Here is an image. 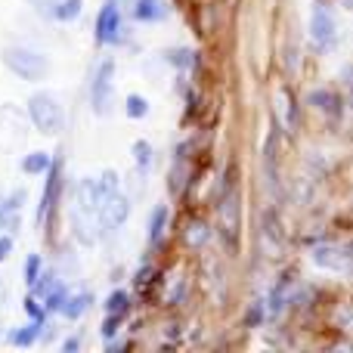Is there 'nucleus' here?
<instances>
[{
  "mask_svg": "<svg viewBox=\"0 0 353 353\" xmlns=\"http://www.w3.org/2000/svg\"><path fill=\"white\" fill-rule=\"evenodd\" d=\"M3 65L22 81H43L50 74V59L41 50H31V47H6Z\"/></svg>",
  "mask_w": 353,
  "mask_h": 353,
  "instance_id": "nucleus-1",
  "label": "nucleus"
},
{
  "mask_svg": "<svg viewBox=\"0 0 353 353\" xmlns=\"http://www.w3.org/2000/svg\"><path fill=\"white\" fill-rule=\"evenodd\" d=\"M28 118H31V124H34L41 134H47V137H53L56 130L62 128V109H59V103H56L53 93H47V90L31 93Z\"/></svg>",
  "mask_w": 353,
  "mask_h": 353,
  "instance_id": "nucleus-2",
  "label": "nucleus"
},
{
  "mask_svg": "<svg viewBox=\"0 0 353 353\" xmlns=\"http://www.w3.org/2000/svg\"><path fill=\"white\" fill-rule=\"evenodd\" d=\"M112 78H115V62L105 59L97 65L93 72V84H90V105L97 115H105L112 105Z\"/></svg>",
  "mask_w": 353,
  "mask_h": 353,
  "instance_id": "nucleus-3",
  "label": "nucleus"
},
{
  "mask_svg": "<svg viewBox=\"0 0 353 353\" xmlns=\"http://www.w3.org/2000/svg\"><path fill=\"white\" fill-rule=\"evenodd\" d=\"M118 37H121V12H118L115 0H109L97 16V41L99 43H118Z\"/></svg>",
  "mask_w": 353,
  "mask_h": 353,
  "instance_id": "nucleus-4",
  "label": "nucleus"
},
{
  "mask_svg": "<svg viewBox=\"0 0 353 353\" xmlns=\"http://www.w3.org/2000/svg\"><path fill=\"white\" fill-rule=\"evenodd\" d=\"M128 199H124L121 192H115V195H109V199L99 205V226L103 230H118V226L128 220Z\"/></svg>",
  "mask_w": 353,
  "mask_h": 353,
  "instance_id": "nucleus-5",
  "label": "nucleus"
},
{
  "mask_svg": "<svg viewBox=\"0 0 353 353\" xmlns=\"http://www.w3.org/2000/svg\"><path fill=\"white\" fill-rule=\"evenodd\" d=\"M22 201H25V189H16L10 195H0V230H16L19 217H22Z\"/></svg>",
  "mask_w": 353,
  "mask_h": 353,
  "instance_id": "nucleus-6",
  "label": "nucleus"
},
{
  "mask_svg": "<svg viewBox=\"0 0 353 353\" xmlns=\"http://www.w3.org/2000/svg\"><path fill=\"white\" fill-rule=\"evenodd\" d=\"M59 189H62V168H59V165H53V168L47 171V189H43V195H41V211H37L41 223L50 217V211H53Z\"/></svg>",
  "mask_w": 353,
  "mask_h": 353,
  "instance_id": "nucleus-7",
  "label": "nucleus"
},
{
  "mask_svg": "<svg viewBox=\"0 0 353 353\" xmlns=\"http://www.w3.org/2000/svg\"><path fill=\"white\" fill-rule=\"evenodd\" d=\"M310 28H313L310 31L313 41L325 47V43H332V37H335V19H332L325 10H316V12H313V25H310Z\"/></svg>",
  "mask_w": 353,
  "mask_h": 353,
  "instance_id": "nucleus-8",
  "label": "nucleus"
},
{
  "mask_svg": "<svg viewBox=\"0 0 353 353\" xmlns=\"http://www.w3.org/2000/svg\"><path fill=\"white\" fill-rule=\"evenodd\" d=\"M134 16L140 19V22H159V19L168 16V3L165 0H137Z\"/></svg>",
  "mask_w": 353,
  "mask_h": 353,
  "instance_id": "nucleus-9",
  "label": "nucleus"
},
{
  "mask_svg": "<svg viewBox=\"0 0 353 353\" xmlns=\"http://www.w3.org/2000/svg\"><path fill=\"white\" fill-rule=\"evenodd\" d=\"M41 329H43V323H34V319H31L28 325L10 332V344H12V347H31V344L41 338Z\"/></svg>",
  "mask_w": 353,
  "mask_h": 353,
  "instance_id": "nucleus-10",
  "label": "nucleus"
},
{
  "mask_svg": "<svg viewBox=\"0 0 353 353\" xmlns=\"http://www.w3.org/2000/svg\"><path fill=\"white\" fill-rule=\"evenodd\" d=\"M90 301H93V294H90V292L68 294V301H65V307H62V313H65L68 319H81V316L87 313V307H90Z\"/></svg>",
  "mask_w": 353,
  "mask_h": 353,
  "instance_id": "nucleus-11",
  "label": "nucleus"
},
{
  "mask_svg": "<svg viewBox=\"0 0 353 353\" xmlns=\"http://www.w3.org/2000/svg\"><path fill=\"white\" fill-rule=\"evenodd\" d=\"M81 10H84V0H56L50 19H56V22H72V19L81 16Z\"/></svg>",
  "mask_w": 353,
  "mask_h": 353,
  "instance_id": "nucleus-12",
  "label": "nucleus"
},
{
  "mask_svg": "<svg viewBox=\"0 0 353 353\" xmlns=\"http://www.w3.org/2000/svg\"><path fill=\"white\" fill-rule=\"evenodd\" d=\"M53 168V159L47 152H31L22 159V174H47Z\"/></svg>",
  "mask_w": 353,
  "mask_h": 353,
  "instance_id": "nucleus-13",
  "label": "nucleus"
},
{
  "mask_svg": "<svg viewBox=\"0 0 353 353\" xmlns=\"http://www.w3.org/2000/svg\"><path fill=\"white\" fill-rule=\"evenodd\" d=\"M165 223H168V208H155L152 211V223H149V242H159L161 232H165Z\"/></svg>",
  "mask_w": 353,
  "mask_h": 353,
  "instance_id": "nucleus-14",
  "label": "nucleus"
},
{
  "mask_svg": "<svg viewBox=\"0 0 353 353\" xmlns=\"http://www.w3.org/2000/svg\"><path fill=\"white\" fill-rule=\"evenodd\" d=\"M41 270H43L41 254H28V261H25V282H28V285H34V282L41 279Z\"/></svg>",
  "mask_w": 353,
  "mask_h": 353,
  "instance_id": "nucleus-15",
  "label": "nucleus"
},
{
  "mask_svg": "<svg viewBox=\"0 0 353 353\" xmlns=\"http://www.w3.org/2000/svg\"><path fill=\"white\" fill-rule=\"evenodd\" d=\"M68 301V288L65 285H53L47 294V310H62Z\"/></svg>",
  "mask_w": 353,
  "mask_h": 353,
  "instance_id": "nucleus-16",
  "label": "nucleus"
},
{
  "mask_svg": "<svg viewBox=\"0 0 353 353\" xmlns=\"http://www.w3.org/2000/svg\"><path fill=\"white\" fill-rule=\"evenodd\" d=\"M128 310V294L124 292H115L109 301H105V313H115V316H124Z\"/></svg>",
  "mask_w": 353,
  "mask_h": 353,
  "instance_id": "nucleus-17",
  "label": "nucleus"
},
{
  "mask_svg": "<svg viewBox=\"0 0 353 353\" xmlns=\"http://www.w3.org/2000/svg\"><path fill=\"white\" fill-rule=\"evenodd\" d=\"M149 112V103L143 97H128V115L130 118H143Z\"/></svg>",
  "mask_w": 353,
  "mask_h": 353,
  "instance_id": "nucleus-18",
  "label": "nucleus"
},
{
  "mask_svg": "<svg viewBox=\"0 0 353 353\" xmlns=\"http://www.w3.org/2000/svg\"><path fill=\"white\" fill-rule=\"evenodd\" d=\"M43 310H47V307H41V304H37V301H34V294H31V298L25 301V313H28V316L34 319V323H43Z\"/></svg>",
  "mask_w": 353,
  "mask_h": 353,
  "instance_id": "nucleus-19",
  "label": "nucleus"
},
{
  "mask_svg": "<svg viewBox=\"0 0 353 353\" xmlns=\"http://www.w3.org/2000/svg\"><path fill=\"white\" fill-rule=\"evenodd\" d=\"M134 155H137V165L140 168H149V155H152V149H149V143H137L134 146Z\"/></svg>",
  "mask_w": 353,
  "mask_h": 353,
  "instance_id": "nucleus-20",
  "label": "nucleus"
},
{
  "mask_svg": "<svg viewBox=\"0 0 353 353\" xmlns=\"http://www.w3.org/2000/svg\"><path fill=\"white\" fill-rule=\"evenodd\" d=\"M25 3H31L37 12H43V16H53V6H56V0H25Z\"/></svg>",
  "mask_w": 353,
  "mask_h": 353,
  "instance_id": "nucleus-21",
  "label": "nucleus"
},
{
  "mask_svg": "<svg viewBox=\"0 0 353 353\" xmlns=\"http://www.w3.org/2000/svg\"><path fill=\"white\" fill-rule=\"evenodd\" d=\"M121 323V316H115V313H109V316H105V323H103V335L105 338H112L115 335V325Z\"/></svg>",
  "mask_w": 353,
  "mask_h": 353,
  "instance_id": "nucleus-22",
  "label": "nucleus"
},
{
  "mask_svg": "<svg viewBox=\"0 0 353 353\" xmlns=\"http://www.w3.org/2000/svg\"><path fill=\"white\" fill-rule=\"evenodd\" d=\"M12 254V236H0V263Z\"/></svg>",
  "mask_w": 353,
  "mask_h": 353,
  "instance_id": "nucleus-23",
  "label": "nucleus"
},
{
  "mask_svg": "<svg viewBox=\"0 0 353 353\" xmlns=\"http://www.w3.org/2000/svg\"><path fill=\"white\" fill-rule=\"evenodd\" d=\"M78 347H81V341H78V338H68V341L62 344V350H65V353H74Z\"/></svg>",
  "mask_w": 353,
  "mask_h": 353,
  "instance_id": "nucleus-24",
  "label": "nucleus"
}]
</instances>
